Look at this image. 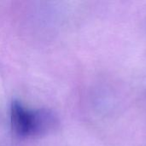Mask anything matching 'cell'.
I'll return each instance as SVG.
<instances>
[{
    "label": "cell",
    "instance_id": "1",
    "mask_svg": "<svg viewBox=\"0 0 146 146\" xmlns=\"http://www.w3.org/2000/svg\"><path fill=\"white\" fill-rule=\"evenodd\" d=\"M9 120L15 134L25 139L46 135L59 126V118L51 110L29 108L18 101L10 104Z\"/></svg>",
    "mask_w": 146,
    "mask_h": 146
}]
</instances>
